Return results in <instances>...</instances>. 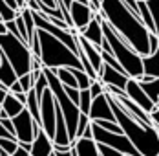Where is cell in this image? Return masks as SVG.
I'll use <instances>...</instances> for the list:
<instances>
[{
    "instance_id": "obj_1",
    "label": "cell",
    "mask_w": 159,
    "mask_h": 156,
    "mask_svg": "<svg viewBox=\"0 0 159 156\" xmlns=\"http://www.w3.org/2000/svg\"><path fill=\"white\" fill-rule=\"evenodd\" d=\"M99 13L108 22L126 44L134 48L141 57L148 55V30L143 26L139 17H135L121 0H101Z\"/></svg>"
},
{
    "instance_id": "obj_2",
    "label": "cell",
    "mask_w": 159,
    "mask_h": 156,
    "mask_svg": "<svg viewBox=\"0 0 159 156\" xmlns=\"http://www.w3.org/2000/svg\"><path fill=\"white\" fill-rule=\"evenodd\" d=\"M106 95H108V103H110V109L113 112L115 123L121 127L123 134L130 140V143L134 145V149L141 156H157L159 154L157 129L135 121L130 114H126V110L123 109L110 94H106Z\"/></svg>"
},
{
    "instance_id": "obj_3",
    "label": "cell",
    "mask_w": 159,
    "mask_h": 156,
    "mask_svg": "<svg viewBox=\"0 0 159 156\" xmlns=\"http://www.w3.org/2000/svg\"><path fill=\"white\" fill-rule=\"evenodd\" d=\"M37 37H39V44H40V62L42 68H49L51 72H55L57 68H79L82 70L79 57L64 46L61 41H57L53 35H49L42 30H37Z\"/></svg>"
},
{
    "instance_id": "obj_4",
    "label": "cell",
    "mask_w": 159,
    "mask_h": 156,
    "mask_svg": "<svg viewBox=\"0 0 159 156\" xmlns=\"http://www.w3.org/2000/svg\"><path fill=\"white\" fill-rule=\"evenodd\" d=\"M101 28H102V37L108 41V44H110V48H111L113 59L119 62V66L123 68V72H125L130 79H137L139 76H143L141 55L130 46V44H126L115 31L111 30L106 20H101Z\"/></svg>"
},
{
    "instance_id": "obj_5",
    "label": "cell",
    "mask_w": 159,
    "mask_h": 156,
    "mask_svg": "<svg viewBox=\"0 0 159 156\" xmlns=\"http://www.w3.org/2000/svg\"><path fill=\"white\" fill-rule=\"evenodd\" d=\"M0 51L9 61L16 77L31 72V51H30L28 44H24L20 39L13 37L11 33L0 35Z\"/></svg>"
},
{
    "instance_id": "obj_6",
    "label": "cell",
    "mask_w": 159,
    "mask_h": 156,
    "mask_svg": "<svg viewBox=\"0 0 159 156\" xmlns=\"http://www.w3.org/2000/svg\"><path fill=\"white\" fill-rule=\"evenodd\" d=\"M31 17H33V22H35V28H37V30H42V31H46V33H49V35H53L57 41H61V42H62L64 46L70 48L75 55L79 53L77 39H75V35H77V33L73 35V33L70 31V28H68V30H62V28H57V26L49 24L40 11H31Z\"/></svg>"
},
{
    "instance_id": "obj_7",
    "label": "cell",
    "mask_w": 159,
    "mask_h": 156,
    "mask_svg": "<svg viewBox=\"0 0 159 156\" xmlns=\"http://www.w3.org/2000/svg\"><path fill=\"white\" fill-rule=\"evenodd\" d=\"M39 114H40V129L46 132L49 140H53V134H55V97L49 88H46L40 95Z\"/></svg>"
},
{
    "instance_id": "obj_8",
    "label": "cell",
    "mask_w": 159,
    "mask_h": 156,
    "mask_svg": "<svg viewBox=\"0 0 159 156\" xmlns=\"http://www.w3.org/2000/svg\"><path fill=\"white\" fill-rule=\"evenodd\" d=\"M11 123L15 127V138L16 141H24V143H31L33 141V127H35V121H33L31 114L24 109L20 114H16L15 118H11Z\"/></svg>"
},
{
    "instance_id": "obj_9",
    "label": "cell",
    "mask_w": 159,
    "mask_h": 156,
    "mask_svg": "<svg viewBox=\"0 0 159 156\" xmlns=\"http://www.w3.org/2000/svg\"><path fill=\"white\" fill-rule=\"evenodd\" d=\"M68 15H70V22H71V28L73 30L80 31L93 17V11L90 9L88 4H82V2H71L70 7H68Z\"/></svg>"
},
{
    "instance_id": "obj_10",
    "label": "cell",
    "mask_w": 159,
    "mask_h": 156,
    "mask_svg": "<svg viewBox=\"0 0 159 156\" xmlns=\"http://www.w3.org/2000/svg\"><path fill=\"white\" fill-rule=\"evenodd\" d=\"M88 118H90V121H97V119L115 121L106 94H101V95H97V97L92 99V105H90V110H88Z\"/></svg>"
},
{
    "instance_id": "obj_11",
    "label": "cell",
    "mask_w": 159,
    "mask_h": 156,
    "mask_svg": "<svg viewBox=\"0 0 159 156\" xmlns=\"http://www.w3.org/2000/svg\"><path fill=\"white\" fill-rule=\"evenodd\" d=\"M125 95H126L132 103H135V105H137L141 110H144L146 114H148L150 110L156 107V105H154V103L146 97V94L141 90V86H139V83H137L135 79H128V81H126V86H125Z\"/></svg>"
},
{
    "instance_id": "obj_12",
    "label": "cell",
    "mask_w": 159,
    "mask_h": 156,
    "mask_svg": "<svg viewBox=\"0 0 159 156\" xmlns=\"http://www.w3.org/2000/svg\"><path fill=\"white\" fill-rule=\"evenodd\" d=\"M101 20L102 17L101 13H93L92 20L79 31V35L82 39H86L90 44H93L95 48H101V42H102V28H101Z\"/></svg>"
},
{
    "instance_id": "obj_13",
    "label": "cell",
    "mask_w": 159,
    "mask_h": 156,
    "mask_svg": "<svg viewBox=\"0 0 159 156\" xmlns=\"http://www.w3.org/2000/svg\"><path fill=\"white\" fill-rule=\"evenodd\" d=\"M128 79L130 77H128L126 74H123V72H119V70H113L108 64H102L101 70H99V74H97V81H101L102 85L117 86V88H121V90H125Z\"/></svg>"
},
{
    "instance_id": "obj_14",
    "label": "cell",
    "mask_w": 159,
    "mask_h": 156,
    "mask_svg": "<svg viewBox=\"0 0 159 156\" xmlns=\"http://www.w3.org/2000/svg\"><path fill=\"white\" fill-rule=\"evenodd\" d=\"M51 153H53V141L46 136L44 130H40L31 141L30 156H49Z\"/></svg>"
},
{
    "instance_id": "obj_15",
    "label": "cell",
    "mask_w": 159,
    "mask_h": 156,
    "mask_svg": "<svg viewBox=\"0 0 159 156\" xmlns=\"http://www.w3.org/2000/svg\"><path fill=\"white\" fill-rule=\"evenodd\" d=\"M71 151L75 156H99L95 140H84V138L73 140L71 141Z\"/></svg>"
},
{
    "instance_id": "obj_16",
    "label": "cell",
    "mask_w": 159,
    "mask_h": 156,
    "mask_svg": "<svg viewBox=\"0 0 159 156\" xmlns=\"http://www.w3.org/2000/svg\"><path fill=\"white\" fill-rule=\"evenodd\" d=\"M16 79L18 77H16L15 70L11 68L9 61H7V59L4 57V53H2V57H0V83H2L6 88H9Z\"/></svg>"
},
{
    "instance_id": "obj_17",
    "label": "cell",
    "mask_w": 159,
    "mask_h": 156,
    "mask_svg": "<svg viewBox=\"0 0 159 156\" xmlns=\"http://www.w3.org/2000/svg\"><path fill=\"white\" fill-rule=\"evenodd\" d=\"M141 66H143V74L159 77V51L157 53H148L141 57Z\"/></svg>"
},
{
    "instance_id": "obj_18",
    "label": "cell",
    "mask_w": 159,
    "mask_h": 156,
    "mask_svg": "<svg viewBox=\"0 0 159 156\" xmlns=\"http://www.w3.org/2000/svg\"><path fill=\"white\" fill-rule=\"evenodd\" d=\"M22 110H24V105L16 101L13 94L7 92V95H6V97H4V101H2V112L11 119V118H15L16 114H20Z\"/></svg>"
},
{
    "instance_id": "obj_19",
    "label": "cell",
    "mask_w": 159,
    "mask_h": 156,
    "mask_svg": "<svg viewBox=\"0 0 159 156\" xmlns=\"http://www.w3.org/2000/svg\"><path fill=\"white\" fill-rule=\"evenodd\" d=\"M139 86L146 94V97L154 105H157V101H159V77L154 79V81H150V83H139Z\"/></svg>"
},
{
    "instance_id": "obj_20",
    "label": "cell",
    "mask_w": 159,
    "mask_h": 156,
    "mask_svg": "<svg viewBox=\"0 0 159 156\" xmlns=\"http://www.w3.org/2000/svg\"><path fill=\"white\" fill-rule=\"evenodd\" d=\"M70 72H71V76H73L75 81H77L79 90H86V88L92 85V79L88 77V74H86L84 70H79V68H70Z\"/></svg>"
},
{
    "instance_id": "obj_21",
    "label": "cell",
    "mask_w": 159,
    "mask_h": 156,
    "mask_svg": "<svg viewBox=\"0 0 159 156\" xmlns=\"http://www.w3.org/2000/svg\"><path fill=\"white\" fill-rule=\"evenodd\" d=\"M90 105H92V95L88 92V88H86V90H79V105H77V107H79V112L88 116Z\"/></svg>"
},
{
    "instance_id": "obj_22",
    "label": "cell",
    "mask_w": 159,
    "mask_h": 156,
    "mask_svg": "<svg viewBox=\"0 0 159 156\" xmlns=\"http://www.w3.org/2000/svg\"><path fill=\"white\" fill-rule=\"evenodd\" d=\"M71 2H82V4H88V0H57V7H59V11L62 13V18H64V22L68 24V28H71L70 15H68V7H70Z\"/></svg>"
},
{
    "instance_id": "obj_23",
    "label": "cell",
    "mask_w": 159,
    "mask_h": 156,
    "mask_svg": "<svg viewBox=\"0 0 159 156\" xmlns=\"http://www.w3.org/2000/svg\"><path fill=\"white\" fill-rule=\"evenodd\" d=\"M144 4H146V9L152 17L154 24L159 28V0H144Z\"/></svg>"
},
{
    "instance_id": "obj_24",
    "label": "cell",
    "mask_w": 159,
    "mask_h": 156,
    "mask_svg": "<svg viewBox=\"0 0 159 156\" xmlns=\"http://www.w3.org/2000/svg\"><path fill=\"white\" fill-rule=\"evenodd\" d=\"M48 88V79H46V76H44V72H40V76L37 77V81L33 83V92H35V95L40 99V95H42V92Z\"/></svg>"
},
{
    "instance_id": "obj_25",
    "label": "cell",
    "mask_w": 159,
    "mask_h": 156,
    "mask_svg": "<svg viewBox=\"0 0 159 156\" xmlns=\"http://www.w3.org/2000/svg\"><path fill=\"white\" fill-rule=\"evenodd\" d=\"M92 123H95L97 127H101V129H104V130H108V132H115V134H123V130H121V127L115 123V121H106V119H97V121H92Z\"/></svg>"
},
{
    "instance_id": "obj_26",
    "label": "cell",
    "mask_w": 159,
    "mask_h": 156,
    "mask_svg": "<svg viewBox=\"0 0 159 156\" xmlns=\"http://www.w3.org/2000/svg\"><path fill=\"white\" fill-rule=\"evenodd\" d=\"M88 125H90V118L86 114H80L79 119H77V127H75V140H79L80 136H82V132H84V129Z\"/></svg>"
},
{
    "instance_id": "obj_27",
    "label": "cell",
    "mask_w": 159,
    "mask_h": 156,
    "mask_svg": "<svg viewBox=\"0 0 159 156\" xmlns=\"http://www.w3.org/2000/svg\"><path fill=\"white\" fill-rule=\"evenodd\" d=\"M18 147V141L16 140H6V138H0V149L6 151L7 154H13Z\"/></svg>"
},
{
    "instance_id": "obj_28",
    "label": "cell",
    "mask_w": 159,
    "mask_h": 156,
    "mask_svg": "<svg viewBox=\"0 0 159 156\" xmlns=\"http://www.w3.org/2000/svg\"><path fill=\"white\" fill-rule=\"evenodd\" d=\"M16 81H18V85L22 86V92H30L33 88V83H35L31 79V74H24V76H20Z\"/></svg>"
},
{
    "instance_id": "obj_29",
    "label": "cell",
    "mask_w": 159,
    "mask_h": 156,
    "mask_svg": "<svg viewBox=\"0 0 159 156\" xmlns=\"http://www.w3.org/2000/svg\"><path fill=\"white\" fill-rule=\"evenodd\" d=\"M88 92H90V95H92V99L93 97H97V95H101V94H104V85L101 83V81H92V85L88 86Z\"/></svg>"
},
{
    "instance_id": "obj_30",
    "label": "cell",
    "mask_w": 159,
    "mask_h": 156,
    "mask_svg": "<svg viewBox=\"0 0 159 156\" xmlns=\"http://www.w3.org/2000/svg\"><path fill=\"white\" fill-rule=\"evenodd\" d=\"M97 151H99V156H125V154H121L119 151H115L111 147H106L102 143H97Z\"/></svg>"
},
{
    "instance_id": "obj_31",
    "label": "cell",
    "mask_w": 159,
    "mask_h": 156,
    "mask_svg": "<svg viewBox=\"0 0 159 156\" xmlns=\"http://www.w3.org/2000/svg\"><path fill=\"white\" fill-rule=\"evenodd\" d=\"M159 51V35L150 33L148 35V53H157Z\"/></svg>"
},
{
    "instance_id": "obj_32",
    "label": "cell",
    "mask_w": 159,
    "mask_h": 156,
    "mask_svg": "<svg viewBox=\"0 0 159 156\" xmlns=\"http://www.w3.org/2000/svg\"><path fill=\"white\" fill-rule=\"evenodd\" d=\"M64 94L70 97V101L71 103H75V105H79V88H71V86H62Z\"/></svg>"
},
{
    "instance_id": "obj_33",
    "label": "cell",
    "mask_w": 159,
    "mask_h": 156,
    "mask_svg": "<svg viewBox=\"0 0 159 156\" xmlns=\"http://www.w3.org/2000/svg\"><path fill=\"white\" fill-rule=\"evenodd\" d=\"M71 151V145H57L53 143V153L55 154H62V153H70Z\"/></svg>"
},
{
    "instance_id": "obj_34",
    "label": "cell",
    "mask_w": 159,
    "mask_h": 156,
    "mask_svg": "<svg viewBox=\"0 0 159 156\" xmlns=\"http://www.w3.org/2000/svg\"><path fill=\"white\" fill-rule=\"evenodd\" d=\"M80 138H84V140H93V132H92V121H90V125L84 129V132H82V136Z\"/></svg>"
},
{
    "instance_id": "obj_35",
    "label": "cell",
    "mask_w": 159,
    "mask_h": 156,
    "mask_svg": "<svg viewBox=\"0 0 159 156\" xmlns=\"http://www.w3.org/2000/svg\"><path fill=\"white\" fill-rule=\"evenodd\" d=\"M0 138H6V140H16L15 136H13V134H11L9 130H6V129H4L2 125H0Z\"/></svg>"
},
{
    "instance_id": "obj_36",
    "label": "cell",
    "mask_w": 159,
    "mask_h": 156,
    "mask_svg": "<svg viewBox=\"0 0 159 156\" xmlns=\"http://www.w3.org/2000/svg\"><path fill=\"white\" fill-rule=\"evenodd\" d=\"M35 70H42V62L37 57H31V72H35Z\"/></svg>"
},
{
    "instance_id": "obj_37",
    "label": "cell",
    "mask_w": 159,
    "mask_h": 156,
    "mask_svg": "<svg viewBox=\"0 0 159 156\" xmlns=\"http://www.w3.org/2000/svg\"><path fill=\"white\" fill-rule=\"evenodd\" d=\"M7 92H9V94H18V92H22V86L18 85V81H15V83L7 88Z\"/></svg>"
},
{
    "instance_id": "obj_38",
    "label": "cell",
    "mask_w": 159,
    "mask_h": 156,
    "mask_svg": "<svg viewBox=\"0 0 159 156\" xmlns=\"http://www.w3.org/2000/svg\"><path fill=\"white\" fill-rule=\"evenodd\" d=\"M26 94H28V92H18V94H13V95H15V99L18 101V103L26 105Z\"/></svg>"
},
{
    "instance_id": "obj_39",
    "label": "cell",
    "mask_w": 159,
    "mask_h": 156,
    "mask_svg": "<svg viewBox=\"0 0 159 156\" xmlns=\"http://www.w3.org/2000/svg\"><path fill=\"white\" fill-rule=\"evenodd\" d=\"M39 2H40V4H44V6H48V7H51V9H59L55 0H39Z\"/></svg>"
},
{
    "instance_id": "obj_40",
    "label": "cell",
    "mask_w": 159,
    "mask_h": 156,
    "mask_svg": "<svg viewBox=\"0 0 159 156\" xmlns=\"http://www.w3.org/2000/svg\"><path fill=\"white\" fill-rule=\"evenodd\" d=\"M11 156H30V153H28L26 149H22L20 145H18V147H16V151H15V153H13Z\"/></svg>"
},
{
    "instance_id": "obj_41",
    "label": "cell",
    "mask_w": 159,
    "mask_h": 156,
    "mask_svg": "<svg viewBox=\"0 0 159 156\" xmlns=\"http://www.w3.org/2000/svg\"><path fill=\"white\" fill-rule=\"evenodd\" d=\"M6 95H7V88H0V105H2V101H4Z\"/></svg>"
},
{
    "instance_id": "obj_42",
    "label": "cell",
    "mask_w": 159,
    "mask_h": 156,
    "mask_svg": "<svg viewBox=\"0 0 159 156\" xmlns=\"http://www.w3.org/2000/svg\"><path fill=\"white\" fill-rule=\"evenodd\" d=\"M4 33H7V30H6V22L0 20V35H4Z\"/></svg>"
},
{
    "instance_id": "obj_43",
    "label": "cell",
    "mask_w": 159,
    "mask_h": 156,
    "mask_svg": "<svg viewBox=\"0 0 159 156\" xmlns=\"http://www.w3.org/2000/svg\"><path fill=\"white\" fill-rule=\"evenodd\" d=\"M55 156H71V151L70 153H62V154H55Z\"/></svg>"
},
{
    "instance_id": "obj_44",
    "label": "cell",
    "mask_w": 159,
    "mask_h": 156,
    "mask_svg": "<svg viewBox=\"0 0 159 156\" xmlns=\"http://www.w3.org/2000/svg\"><path fill=\"white\" fill-rule=\"evenodd\" d=\"M49 156H55V153H51V154H49Z\"/></svg>"
},
{
    "instance_id": "obj_45",
    "label": "cell",
    "mask_w": 159,
    "mask_h": 156,
    "mask_svg": "<svg viewBox=\"0 0 159 156\" xmlns=\"http://www.w3.org/2000/svg\"><path fill=\"white\" fill-rule=\"evenodd\" d=\"M0 57H2V51H0Z\"/></svg>"
},
{
    "instance_id": "obj_46",
    "label": "cell",
    "mask_w": 159,
    "mask_h": 156,
    "mask_svg": "<svg viewBox=\"0 0 159 156\" xmlns=\"http://www.w3.org/2000/svg\"><path fill=\"white\" fill-rule=\"evenodd\" d=\"M7 156H11V154H7Z\"/></svg>"
}]
</instances>
